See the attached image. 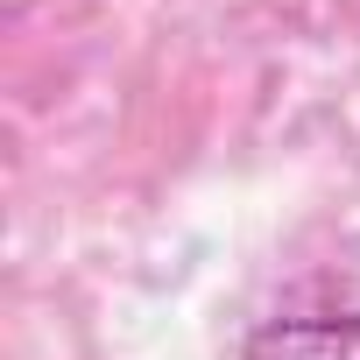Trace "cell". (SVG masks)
I'll use <instances>...</instances> for the list:
<instances>
[{
	"mask_svg": "<svg viewBox=\"0 0 360 360\" xmlns=\"http://www.w3.org/2000/svg\"><path fill=\"white\" fill-rule=\"evenodd\" d=\"M248 360H360V311L262 325L248 339Z\"/></svg>",
	"mask_w": 360,
	"mask_h": 360,
	"instance_id": "6da1fadb",
	"label": "cell"
}]
</instances>
